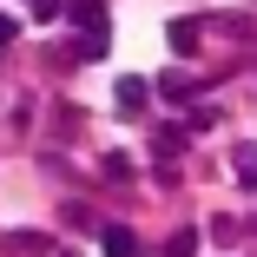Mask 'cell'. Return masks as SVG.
<instances>
[{
	"instance_id": "6da1fadb",
	"label": "cell",
	"mask_w": 257,
	"mask_h": 257,
	"mask_svg": "<svg viewBox=\"0 0 257 257\" xmlns=\"http://www.w3.org/2000/svg\"><path fill=\"white\" fill-rule=\"evenodd\" d=\"M99 237H106V244H99V250H106V257H139V237H132L125 224H106V231H99Z\"/></svg>"
},
{
	"instance_id": "7a4b0ae2",
	"label": "cell",
	"mask_w": 257,
	"mask_h": 257,
	"mask_svg": "<svg viewBox=\"0 0 257 257\" xmlns=\"http://www.w3.org/2000/svg\"><path fill=\"white\" fill-rule=\"evenodd\" d=\"M172 53H198V20H172Z\"/></svg>"
},
{
	"instance_id": "3957f363",
	"label": "cell",
	"mask_w": 257,
	"mask_h": 257,
	"mask_svg": "<svg viewBox=\"0 0 257 257\" xmlns=\"http://www.w3.org/2000/svg\"><path fill=\"white\" fill-rule=\"evenodd\" d=\"M119 112H145V86L139 79H119Z\"/></svg>"
},
{
	"instance_id": "277c9868",
	"label": "cell",
	"mask_w": 257,
	"mask_h": 257,
	"mask_svg": "<svg viewBox=\"0 0 257 257\" xmlns=\"http://www.w3.org/2000/svg\"><path fill=\"white\" fill-rule=\"evenodd\" d=\"M198 250V231H172V244H165V257H191Z\"/></svg>"
},
{
	"instance_id": "5b68a950",
	"label": "cell",
	"mask_w": 257,
	"mask_h": 257,
	"mask_svg": "<svg viewBox=\"0 0 257 257\" xmlns=\"http://www.w3.org/2000/svg\"><path fill=\"white\" fill-rule=\"evenodd\" d=\"M237 172H244V185H257V145H237Z\"/></svg>"
},
{
	"instance_id": "8992f818",
	"label": "cell",
	"mask_w": 257,
	"mask_h": 257,
	"mask_svg": "<svg viewBox=\"0 0 257 257\" xmlns=\"http://www.w3.org/2000/svg\"><path fill=\"white\" fill-rule=\"evenodd\" d=\"M7 40H14V20H7V14H0V46H7Z\"/></svg>"
}]
</instances>
